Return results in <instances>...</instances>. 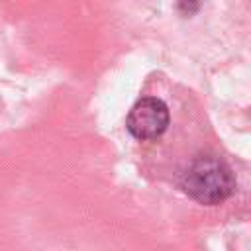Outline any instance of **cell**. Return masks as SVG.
Masks as SVG:
<instances>
[{"label": "cell", "instance_id": "7a4b0ae2", "mask_svg": "<svg viewBox=\"0 0 251 251\" xmlns=\"http://www.w3.org/2000/svg\"><path fill=\"white\" fill-rule=\"evenodd\" d=\"M167 126L169 108L163 100L153 96L137 100L126 118V127L135 139H155L165 133Z\"/></svg>", "mask_w": 251, "mask_h": 251}, {"label": "cell", "instance_id": "6da1fadb", "mask_svg": "<svg viewBox=\"0 0 251 251\" xmlns=\"http://www.w3.org/2000/svg\"><path fill=\"white\" fill-rule=\"evenodd\" d=\"M180 186L192 200L214 206L231 196L235 188V178L231 169L224 161L212 155H202L188 165L182 175Z\"/></svg>", "mask_w": 251, "mask_h": 251}]
</instances>
